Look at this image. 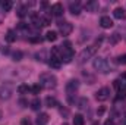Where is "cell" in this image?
<instances>
[{
	"instance_id": "obj_1",
	"label": "cell",
	"mask_w": 126,
	"mask_h": 125,
	"mask_svg": "<svg viewBox=\"0 0 126 125\" xmlns=\"http://www.w3.org/2000/svg\"><path fill=\"white\" fill-rule=\"evenodd\" d=\"M38 80H40V85L44 88H54L57 85V78L51 72H43Z\"/></svg>"
},
{
	"instance_id": "obj_2",
	"label": "cell",
	"mask_w": 126,
	"mask_h": 125,
	"mask_svg": "<svg viewBox=\"0 0 126 125\" xmlns=\"http://www.w3.org/2000/svg\"><path fill=\"white\" fill-rule=\"evenodd\" d=\"M93 68H94L95 71L101 72V74H109L110 72V65H109V62L104 58H97V59H94Z\"/></svg>"
},
{
	"instance_id": "obj_3",
	"label": "cell",
	"mask_w": 126,
	"mask_h": 125,
	"mask_svg": "<svg viewBox=\"0 0 126 125\" xmlns=\"http://www.w3.org/2000/svg\"><path fill=\"white\" fill-rule=\"evenodd\" d=\"M95 53H97V47H95V46H88L87 49H84V50L78 55V63L87 62L88 59H91V58L94 56Z\"/></svg>"
},
{
	"instance_id": "obj_4",
	"label": "cell",
	"mask_w": 126,
	"mask_h": 125,
	"mask_svg": "<svg viewBox=\"0 0 126 125\" xmlns=\"http://www.w3.org/2000/svg\"><path fill=\"white\" fill-rule=\"evenodd\" d=\"M57 27H59V31H60L62 35H69L73 30V25L70 22H67V21H60L57 24Z\"/></svg>"
},
{
	"instance_id": "obj_5",
	"label": "cell",
	"mask_w": 126,
	"mask_h": 125,
	"mask_svg": "<svg viewBox=\"0 0 126 125\" xmlns=\"http://www.w3.org/2000/svg\"><path fill=\"white\" fill-rule=\"evenodd\" d=\"M78 88H79V81L78 80H70L69 83H66V93L69 94V97L75 93Z\"/></svg>"
},
{
	"instance_id": "obj_6",
	"label": "cell",
	"mask_w": 126,
	"mask_h": 125,
	"mask_svg": "<svg viewBox=\"0 0 126 125\" xmlns=\"http://www.w3.org/2000/svg\"><path fill=\"white\" fill-rule=\"evenodd\" d=\"M109 97H110V90H109L107 87H103V88H100V90L95 93V99H97L98 102H106Z\"/></svg>"
},
{
	"instance_id": "obj_7",
	"label": "cell",
	"mask_w": 126,
	"mask_h": 125,
	"mask_svg": "<svg viewBox=\"0 0 126 125\" xmlns=\"http://www.w3.org/2000/svg\"><path fill=\"white\" fill-rule=\"evenodd\" d=\"M100 25H101V28L107 30V28H111V27H113V21L110 19V16H101Z\"/></svg>"
},
{
	"instance_id": "obj_8",
	"label": "cell",
	"mask_w": 126,
	"mask_h": 125,
	"mask_svg": "<svg viewBox=\"0 0 126 125\" xmlns=\"http://www.w3.org/2000/svg\"><path fill=\"white\" fill-rule=\"evenodd\" d=\"M51 13H53L54 16L63 15V4L62 3H54V4L51 6Z\"/></svg>"
},
{
	"instance_id": "obj_9",
	"label": "cell",
	"mask_w": 126,
	"mask_h": 125,
	"mask_svg": "<svg viewBox=\"0 0 126 125\" xmlns=\"http://www.w3.org/2000/svg\"><path fill=\"white\" fill-rule=\"evenodd\" d=\"M113 16H114L116 19H125L126 18V10L123 7H116V9L113 10Z\"/></svg>"
},
{
	"instance_id": "obj_10",
	"label": "cell",
	"mask_w": 126,
	"mask_h": 125,
	"mask_svg": "<svg viewBox=\"0 0 126 125\" xmlns=\"http://www.w3.org/2000/svg\"><path fill=\"white\" fill-rule=\"evenodd\" d=\"M98 7H100V4H98V1H95V0H91V1H88V3L85 4V9H87L88 12H97Z\"/></svg>"
},
{
	"instance_id": "obj_11",
	"label": "cell",
	"mask_w": 126,
	"mask_h": 125,
	"mask_svg": "<svg viewBox=\"0 0 126 125\" xmlns=\"http://www.w3.org/2000/svg\"><path fill=\"white\" fill-rule=\"evenodd\" d=\"M48 119H50V116L47 113H40L38 118H37V125H47Z\"/></svg>"
},
{
	"instance_id": "obj_12",
	"label": "cell",
	"mask_w": 126,
	"mask_h": 125,
	"mask_svg": "<svg viewBox=\"0 0 126 125\" xmlns=\"http://www.w3.org/2000/svg\"><path fill=\"white\" fill-rule=\"evenodd\" d=\"M6 41L7 43H15L16 41V34H15L13 30H9L7 31V34H6Z\"/></svg>"
},
{
	"instance_id": "obj_13",
	"label": "cell",
	"mask_w": 126,
	"mask_h": 125,
	"mask_svg": "<svg viewBox=\"0 0 126 125\" xmlns=\"http://www.w3.org/2000/svg\"><path fill=\"white\" fill-rule=\"evenodd\" d=\"M70 12L73 15H79L81 13V4L76 1V3H70Z\"/></svg>"
},
{
	"instance_id": "obj_14",
	"label": "cell",
	"mask_w": 126,
	"mask_h": 125,
	"mask_svg": "<svg viewBox=\"0 0 126 125\" xmlns=\"http://www.w3.org/2000/svg\"><path fill=\"white\" fill-rule=\"evenodd\" d=\"M60 65H62V59H60V58H51V61H50V66H51V68L59 69Z\"/></svg>"
},
{
	"instance_id": "obj_15",
	"label": "cell",
	"mask_w": 126,
	"mask_h": 125,
	"mask_svg": "<svg viewBox=\"0 0 126 125\" xmlns=\"http://www.w3.org/2000/svg\"><path fill=\"white\" fill-rule=\"evenodd\" d=\"M46 40H47V41H56V40H57V32L56 31H47Z\"/></svg>"
},
{
	"instance_id": "obj_16",
	"label": "cell",
	"mask_w": 126,
	"mask_h": 125,
	"mask_svg": "<svg viewBox=\"0 0 126 125\" xmlns=\"http://www.w3.org/2000/svg\"><path fill=\"white\" fill-rule=\"evenodd\" d=\"M46 104H47L48 107H56V106H57V100H56L54 97H50V96H48V97L46 99Z\"/></svg>"
},
{
	"instance_id": "obj_17",
	"label": "cell",
	"mask_w": 126,
	"mask_h": 125,
	"mask_svg": "<svg viewBox=\"0 0 126 125\" xmlns=\"http://www.w3.org/2000/svg\"><path fill=\"white\" fill-rule=\"evenodd\" d=\"M84 124H85L84 116H82V115H75V118H73V125H84Z\"/></svg>"
},
{
	"instance_id": "obj_18",
	"label": "cell",
	"mask_w": 126,
	"mask_h": 125,
	"mask_svg": "<svg viewBox=\"0 0 126 125\" xmlns=\"http://www.w3.org/2000/svg\"><path fill=\"white\" fill-rule=\"evenodd\" d=\"M40 107H41V100L40 99H34L31 102V109L32 110H38Z\"/></svg>"
},
{
	"instance_id": "obj_19",
	"label": "cell",
	"mask_w": 126,
	"mask_h": 125,
	"mask_svg": "<svg viewBox=\"0 0 126 125\" xmlns=\"http://www.w3.org/2000/svg\"><path fill=\"white\" fill-rule=\"evenodd\" d=\"M12 6H13V3H12L10 0H6V1H3V3H1V7H3V10H4V12H9V10L12 9Z\"/></svg>"
},
{
	"instance_id": "obj_20",
	"label": "cell",
	"mask_w": 126,
	"mask_h": 125,
	"mask_svg": "<svg viewBox=\"0 0 126 125\" xmlns=\"http://www.w3.org/2000/svg\"><path fill=\"white\" fill-rule=\"evenodd\" d=\"M87 104H88V99H87V97H82V99L78 102V107H79V109H85Z\"/></svg>"
},
{
	"instance_id": "obj_21",
	"label": "cell",
	"mask_w": 126,
	"mask_h": 125,
	"mask_svg": "<svg viewBox=\"0 0 126 125\" xmlns=\"http://www.w3.org/2000/svg\"><path fill=\"white\" fill-rule=\"evenodd\" d=\"M30 90H31V88H30L28 85H25V84H22V85H19V87H18V91H19L21 94H27Z\"/></svg>"
},
{
	"instance_id": "obj_22",
	"label": "cell",
	"mask_w": 126,
	"mask_h": 125,
	"mask_svg": "<svg viewBox=\"0 0 126 125\" xmlns=\"http://www.w3.org/2000/svg\"><path fill=\"white\" fill-rule=\"evenodd\" d=\"M0 97H1V99H9V97H10V90L1 88V90H0Z\"/></svg>"
},
{
	"instance_id": "obj_23",
	"label": "cell",
	"mask_w": 126,
	"mask_h": 125,
	"mask_svg": "<svg viewBox=\"0 0 126 125\" xmlns=\"http://www.w3.org/2000/svg\"><path fill=\"white\" fill-rule=\"evenodd\" d=\"M31 91H32V94H40V91H41V85H40V84L32 85V87H31Z\"/></svg>"
},
{
	"instance_id": "obj_24",
	"label": "cell",
	"mask_w": 126,
	"mask_h": 125,
	"mask_svg": "<svg viewBox=\"0 0 126 125\" xmlns=\"http://www.w3.org/2000/svg\"><path fill=\"white\" fill-rule=\"evenodd\" d=\"M41 25H43V27H47V25H50V18H48V16H44V18H41Z\"/></svg>"
},
{
	"instance_id": "obj_25",
	"label": "cell",
	"mask_w": 126,
	"mask_h": 125,
	"mask_svg": "<svg viewBox=\"0 0 126 125\" xmlns=\"http://www.w3.org/2000/svg\"><path fill=\"white\" fill-rule=\"evenodd\" d=\"M116 62L122 63V65H126V53H125V55H122V56H119V58L116 59Z\"/></svg>"
},
{
	"instance_id": "obj_26",
	"label": "cell",
	"mask_w": 126,
	"mask_h": 125,
	"mask_svg": "<svg viewBox=\"0 0 126 125\" xmlns=\"http://www.w3.org/2000/svg\"><path fill=\"white\" fill-rule=\"evenodd\" d=\"M119 38H120V35H119V34H113V37L110 38V43H111V44H116V43L119 41Z\"/></svg>"
},
{
	"instance_id": "obj_27",
	"label": "cell",
	"mask_w": 126,
	"mask_h": 125,
	"mask_svg": "<svg viewBox=\"0 0 126 125\" xmlns=\"http://www.w3.org/2000/svg\"><path fill=\"white\" fill-rule=\"evenodd\" d=\"M22 59V52H15L13 53V61H21Z\"/></svg>"
},
{
	"instance_id": "obj_28",
	"label": "cell",
	"mask_w": 126,
	"mask_h": 125,
	"mask_svg": "<svg viewBox=\"0 0 126 125\" xmlns=\"http://www.w3.org/2000/svg\"><path fill=\"white\" fill-rule=\"evenodd\" d=\"M25 15H27V9H25V7H21L19 12H18V16H19V18H24Z\"/></svg>"
},
{
	"instance_id": "obj_29",
	"label": "cell",
	"mask_w": 126,
	"mask_h": 125,
	"mask_svg": "<svg viewBox=\"0 0 126 125\" xmlns=\"http://www.w3.org/2000/svg\"><path fill=\"white\" fill-rule=\"evenodd\" d=\"M44 52H41V53H37L35 55V58H37V61H41V62H44Z\"/></svg>"
},
{
	"instance_id": "obj_30",
	"label": "cell",
	"mask_w": 126,
	"mask_h": 125,
	"mask_svg": "<svg viewBox=\"0 0 126 125\" xmlns=\"http://www.w3.org/2000/svg\"><path fill=\"white\" fill-rule=\"evenodd\" d=\"M30 41H31V43H40V41H41V38H40V37H31V38H30Z\"/></svg>"
},
{
	"instance_id": "obj_31",
	"label": "cell",
	"mask_w": 126,
	"mask_h": 125,
	"mask_svg": "<svg viewBox=\"0 0 126 125\" xmlns=\"http://www.w3.org/2000/svg\"><path fill=\"white\" fill-rule=\"evenodd\" d=\"M21 124H22V125H31V121H30L28 118H24V119L21 121Z\"/></svg>"
},
{
	"instance_id": "obj_32",
	"label": "cell",
	"mask_w": 126,
	"mask_h": 125,
	"mask_svg": "<svg viewBox=\"0 0 126 125\" xmlns=\"http://www.w3.org/2000/svg\"><path fill=\"white\" fill-rule=\"evenodd\" d=\"M104 110H106L104 107H100V109L97 110V113H98V115H103V113H104Z\"/></svg>"
},
{
	"instance_id": "obj_33",
	"label": "cell",
	"mask_w": 126,
	"mask_h": 125,
	"mask_svg": "<svg viewBox=\"0 0 126 125\" xmlns=\"http://www.w3.org/2000/svg\"><path fill=\"white\" fill-rule=\"evenodd\" d=\"M104 125H114L113 124V121H110V119H109V121H106V124Z\"/></svg>"
},
{
	"instance_id": "obj_34",
	"label": "cell",
	"mask_w": 126,
	"mask_h": 125,
	"mask_svg": "<svg viewBox=\"0 0 126 125\" xmlns=\"http://www.w3.org/2000/svg\"><path fill=\"white\" fill-rule=\"evenodd\" d=\"M4 52H6V50H4V49H3V46L0 44V55H1V53H4Z\"/></svg>"
},
{
	"instance_id": "obj_35",
	"label": "cell",
	"mask_w": 126,
	"mask_h": 125,
	"mask_svg": "<svg viewBox=\"0 0 126 125\" xmlns=\"http://www.w3.org/2000/svg\"><path fill=\"white\" fill-rule=\"evenodd\" d=\"M63 125H67V124H66V122H64V124H63Z\"/></svg>"
},
{
	"instance_id": "obj_36",
	"label": "cell",
	"mask_w": 126,
	"mask_h": 125,
	"mask_svg": "<svg viewBox=\"0 0 126 125\" xmlns=\"http://www.w3.org/2000/svg\"><path fill=\"white\" fill-rule=\"evenodd\" d=\"M125 121H126V118H125Z\"/></svg>"
}]
</instances>
